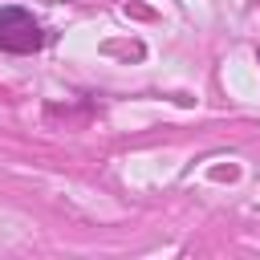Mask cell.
Returning a JSON list of instances; mask_svg holds the SVG:
<instances>
[{"instance_id": "obj_1", "label": "cell", "mask_w": 260, "mask_h": 260, "mask_svg": "<svg viewBox=\"0 0 260 260\" xmlns=\"http://www.w3.org/2000/svg\"><path fill=\"white\" fill-rule=\"evenodd\" d=\"M45 41L41 24L24 8H0V49L8 53H37Z\"/></svg>"}]
</instances>
